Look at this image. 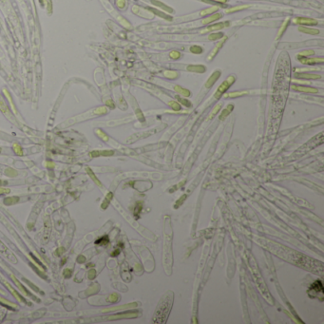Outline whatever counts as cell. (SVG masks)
<instances>
[{"label": "cell", "mask_w": 324, "mask_h": 324, "mask_svg": "<svg viewBox=\"0 0 324 324\" xmlns=\"http://www.w3.org/2000/svg\"><path fill=\"white\" fill-rule=\"evenodd\" d=\"M172 303H173V293L171 291H168L165 295L163 296L158 306L156 308L154 317H153L154 322L163 323L166 321V318L168 317L169 312L172 307Z\"/></svg>", "instance_id": "1"}, {"label": "cell", "mask_w": 324, "mask_h": 324, "mask_svg": "<svg viewBox=\"0 0 324 324\" xmlns=\"http://www.w3.org/2000/svg\"><path fill=\"white\" fill-rule=\"evenodd\" d=\"M235 80H236V78H235L234 75L228 76L227 79L224 80V81L221 84V85L219 86V88L217 89L216 93H215V98H219V97H221L223 94L230 87H231V85L235 82Z\"/></svg>", "instance_id": "2"}, {"label": "cell", "mask_w": 324, "mask_h": 324, "mask_svg": "<svg viewBox=\"0 0 324 324\" xmlns=\"http://www.w3.org/2000/svg\"><path fill=\"white\" fill-rule=\"evenodd\" d=\"M298 59L301 64H304V65H316V64H321V63L324 62V59L322 57H318V58L298 57Z\"/></svg>", "instance_id": "3"}, {"label": "cell", "mask_w": 324, "mask_h": 324, "mask_svg": "<svg viewBox=\"0 0 324 324\" xmlns=\"http://www.w3.org/2000/svg\"><path fill=\"white\" fill-rule=\"evenodd\" d=\"M294 22L296 24L299 25H307V26H315L318 25V21L313 19V18H307V17H298L295 19Z\"/></svg>", "instance_id": "4"}, {"label": "cell", "mask_w": 324, "mask_h": 324, "mask_svg": "<svg viewBox=\"0 0 324 324\" xmlns=\"http://www.w3.org/2000/svg\"><path fill=\"white\" fill-rule=\"evenodd\" d=\"M292 89L297 91H300L303 93H318V89L312 88V87H305V86H299V85H294L292 86Z\"/></svg>", "instance_id": "5"}, {"label": "cell", "mask_w": 324, "mask_h": 324, "mask_svg": "<svg viewBox=\"0 0 324 324\" xmlns=\"http://www.w3.org/2000/svg\"><path fill=\"white\" fill-rule=\"evenodd\" d=\"M221 76V71L219 70H216L215 72L212 73V75L209 77V79L206 81L205 83V88L206 89H210L214 84L216 83V81L219 79V77Z\"/></svg>", "instance_id": "6"}, {"label": "cell", "mask_w": 324, "mask_h": 324, "mask_svg": "<svg viewBox=\"0 0 324 324\" xmlns=\"http://www.w3.org/2000/svg\"><path fill=\"white\" fill-rule=\"evenodd\" d=\"M225 40H226V37L224 38V39H223V40H221V41H219V43L215 46V48L211 50V52H210V53H209L208 54V56H207V60L209 61V60H212L215 56H216V54H217V52L219 50V49H221V48L223 47V45L224 44V42H225Z\"/></svg>", "instance_id": "7"}, {"label": "cell", "mask_w": 324, "mask_h": 324, "mask_svg": "<svg viewBox=\"0 0 324 324\" xmlns=\"http://www.w3.org/2000/svg\"><path fill=\"white\" fill-rule=\"evenodd\" d=\"M229 25V22H223V23H218V24H214V25H211L207 27L203 31H202L203 34L206 33V31H214V30H222L225 27H227Z\"/></svg>", "instance_id": "8"}, {"label": "cell", "mask_w": 324, "mask_h": 324, "mask_svg": "<svg viewBox=\"0 0 324 324\" xmlns=\"http://www.w3.org/2000/svg\"><path fill=\"white\" fill-rule=\"evenodd\" d=\"M186 70L191 71V72H197V73H203L205 71V67L202 65H188L185 68Z\"/></svg>", "instance_id": "9"}, {"label": "cell", "mask_w": 324, "mask_h": 324, "mask_svg": "<svg viewBox=\"0 0 324 324\" xmlns=\"http://www.w3.org/2000/svg\"><path fill=\"white\" fill-rule=\"evenodd\" d=\"M296 76L298 78H300V79H320L321 76L320 75H318V74H312V73H297Z\"/></svg>", "instance_id": "10"}, {"label": "cell", "mask_w": 324, "mask_h": 324, "mask_svg": "<svg viewBox=\"0 0 324 324\" xmlns=\"http://www.w3.org/2000/svg\"><path fill=\"white\" fill-rule=\"evenodd\" d=\"M173 89H174V90H175L176 92H178V93L180 94V95H182V96H184V97H187V96L190 95V91H189V90L186 89L182 88V87L179 86V85H175V86L173 87Z\"/></svg>", "instance_id": "11"}, {"label": "cell", "mask_w": 324, "mask_h": 324, "mask_svg": "<svg viewBox=\"0 0 324 324\" xmlns=\"http://www.w3.org/2000/svg\"><path fill=\"white\" fill-rule=\"evenodd\" d=\"M298 30L301 31V33H304V34H311V35H317V34H319V30H318L309 29V28H306V27H299V28H298Z\"/></svg>", "instance_id": "12"}, {"label": "cell", "mask_w": 324, "mask_h": 324, "mask_svg": "<svg viewBox=\"0 0 324 324\" xmlns=\"http://www.w3.org/2000/svg\"><path fill=\"white\" fill-rule=\"evenodd\" d=\"M164 76L167 79L170 80H175L179 77V73L175 70H164Z\"/></svg>", "instance_id": "13"}, {"label": "cell", "mask_w": 324, "mask_h": 324, "mask_svg": "<svg viewBox=\"0 0 324 324\" xmlns=\"http://www.w3.org/2000/svg\"><path fill=\"white\" fill-rule=\"evenodd\" d=\"M221 17H222V14H212L211 16H209V17L203 19V20L202 21V23L204 24V25H206V24H209V23L214 22V21L219 19Z\"/></svg>", "instance_id": "14"}, {"label": "cell", "mask_w": 324, "mask_h": 324, "mask_svg": "<svg viewBox=\"0 0 324 324\" xmlns=\"http://www.w3.org/2000/svg\"><path fill=\"white\" fill-rule=\"evenodd\" d=\"M217 10H219V8L217 6H213V7H210L208 9H205L203 10H202V12L200 13V15L201 16H204V15H207V14H213L215 13Z\"/></svg>", "instance_id": "15"}, {"label": "cell", "mask_w": 324, "mask_h": 324, "mask_svg": "<svg viewBox=\"0 0 324 324\" xmlns=\"http://www.w3.org/2000/svg\"><path fill=\"white\" fill-rule=\"evenodd\" d=\"M249 91L248 90H243V91H234V92H229L227 94H225L224 97H238V96H242L244 95V94H247Z\"/></svg>", "instance_id": "16"}, {"label": "cell", "mask_w": 324, "mask_h": 324, "mask_svg": "<svg viewBox=\"0 0 324 324\" xmlns=\"http://www.w3.org/2000/svg\"><path fill=\"white\" fill-rule=\"evenodd\" d=\"M314 54H315V51H314L313 49H306V50L300 51L298 54V57H309Z\"/></svg>", "instance_id": "17"}, {"label": "cell", "mask_w": 324, "mask_h": 324, "mask_svg": "<svg viewBox=\"0 0 324 324\" xmlns=\"http://www.w3.org/2000/svg\"><path fill=\"white\" fill-rule=\"evenodd\" d=\"M288 24H289V18H288L287 20H285L284 23L282 24V26H281V28H280V30H279V34H278L277 38H279L282 34H283L284 30H285L287 29V27H288Z\"/></svg>", "instance_id": "18"}, {"label": "cell", "mask_w": 324, "mask_h": 324, "mask_svg": "<svg viewBox=\"0 0 324 324\" xmlns=\"http://www.w3.org/2000/svg\"><path fill=\"white\" fill-rule=\"evenodd\" d=\"M190 51L192 52V53H195V54H201V53H203V49L202 47L195 45V46H192L190 48Z\"/></svg>", "instance_id": "19"}, {"label": "cell", "mask_w": 324, "mask_h": 324, "mask_svg": "<svg viewBox=\"0 0 324 324\" xmlns=\"http://www.w3.org/2000/svg\"><path fill=\"white\" fill-rule=\"evenodd\" d=\"M222 37H223V34H222V33H214V34H211L210 35L208 36V39L211 40V41H214V40L221 39Z\"/></svg>", "instance_id": "20"}, {"label": "cell", "mask_w": 324, "mask_h": 324, "mask_svg": "<svg viewBox=\"0 0 324 324\" xmlns=\"http://www.w3.org/2000/svg\"><path fill=\"white\" fill-rule=\"evenodd\" d=\"M248 8L247 5H244V6H238V7H234V8H231L226 10V13H233V12H237V10H243V9H246Z\"/></svg>", "instance_id": "21"}, {"label": "cell", "mask_w": 324, "mask_h": 324, "mask_svg": "<svg viewBox=\"0 0 324 324\" xmlns=\"http://www.w3.org/2000/svg\"><path fill=\"white\" fill-rule=\"evenodd\" d=\"M169 56H170V58H172L174 60H177V59H179L181 57V53L179 51H177V50H172L169 53Z\"/></svg>", "instance_id": "22"}, {"label": "cell", "mask_w": 324, "mask_h": 324, "mask_svg": "<svg viewBox=\"0 0 324 324\" xmlns=\"http://www.w3.org/2000/svg\"><path fill=\"white\" fill-rule=\"evenodd\" d=\"M227 109H225V110L223 112V114L221 115V119H223V118L226 116V115H228V113L232 110V109H233V105H229V106L227 107Z\"/></svg>", "instance_id": "23"}, {"label": "cell", "mask_w": 324, "mask_h": 324, "mask_svg": "<svg viewBox=\"0 0 324 324\" xmlns=\"http://www.w3.org/2000/svg\"><path fill=\"white\" fill-rule=\"evenodd\" d=\"M108 243H109L108 237H103V238L99 239L95 243H96V244H107Z\"/></svg>", "instance_id": "24"}, {"label": "cell", "mask_w": 324, "mask_h": 324, "mask_svg": "<svg viewBox=\"0 0 324 324\" xmlns=\"http://www.w3.org/2000/svg\"><path fill=\"white\" fill-rule=\"evenodd\" d=\"M178 99H179V101H180V102H182L183 104H184L186 107H190V106H191V104H190L189 102H188V101L186 102V100H185V99H182V98H178Z\"/></svg>", "instance_id": "25"}]
</instances>
